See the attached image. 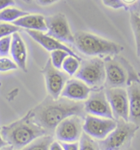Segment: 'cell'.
Instances as JSON below:
<instances>
[{
	"label": "cell",
	"instance_id": "1",
	"mask_svg": "<svg viewBox=\"0 0 140 150\" xmlns=\"http://www.w3.org/2000/svg\"><path fill=\"white\" fill-rule=\"evenodd\" d=\"M84 102H75L64 97L53 99L49 97L32 112V118L46 130L55 129L63 120L72 115L83 116Z\"/></svg>",
	"mask_w": 140,
	"mask_h": 150
},
{
	"label": "cell",
	"instance_id": "2",
	"mask_svg": "<svg viewBox=\"0 0 140 150\" xmlns=\"http://www.w3.org/2000/svg\"><path fill=\"white\" fill-rule=\"evenodd\" d=\"M46 132L45 129L33 120L31 114L8 126H3L1 129L5 141L16 150L22 149L36 139L45 135Z\"/></svg>",
	"mask_w": 140,
	"mask_h": 150
},
{
	"label": "cell",
	"instance_id": "3",
	"mask_svg": "<svg viewBox=\"0 0 140 150\" xmlns=\"http://www.w3.org/2000/svg\"><path fill=\"white\" fill-rule=\"evenodd\" d=\"M74 39V45L79 52L90 57L116 55L123 50L120 45L87 31L75 32Z\"/></svg>",
	"mask_w": 140,
	"mask_h": 150
},
{
	"label": "cell",
	"instance_id": "4",
	"mask_svg": "<svg viewBox=\"0 0 140 150\" xmlns=\"http://www.w3.org/2000/svg\"><path fill=\"white\" fill-rule=\"evenodd\" d=\"M106 83L108 88H124L139 81L132 67L116 56H107L105 60Z\"/></svg>",
	"mask_w": 140,
	"mask_h": 150
},
{
	"label": "cell",
	"instance_id": "5",
	"mask_svg": "<svg viewBox=\"0 0 140 150\" xmlns=\"http://www.w3.org/2000/svg\"><path fill=\"white\" fill-rule=\"evenodd\" d=\"M139 129V126L130 121L117 120V125L104 139L99 140L101 150H121L126 147Z\"/></svg>",
	"mask_w": 140,
	"mask_h": 150
},
{
	"label": "cell",
	"instance_id": "6",
	"mask_svg": "<svg viewBox=\"0 0 140 150\" xmlns=\"http://www.w3.org/2000/svg\"><path fill=\"white\" fill-rule=\"evenodd\" d=\"M75 76L84 82L90 88H98L106 83L105 62L99 57L81 60Z\"/></svg>",
	"mask_w": 140,
	"mask_h": 150
},
{
	"label": "cell",
	"instance_id": "7",
	"mask_svg": "<svg viewBox=\"0 0 140 150\" xmlns=\"http://www.w3.org/2000/svg\"><path fill=\"white\" fill-rule=\"evenodd\" d=\"M117 125V120L115 119L98 117L88 115L84 116L83 131L94 139L102 140L112 132Z\"/></svg>",
	"mask_w": 140,
	"mask_h": 150
},
{
	"label": "cell",
	"instance_id": "8",
	"mask_svg": "<svg viewBox=\"0 0 140 150\" xmlns=\"http://www.w3.org/2000/svg\"><path fill=\"white\" fill-rule=\"evenodd\" d=\"M44 75L49 97L53 99L61 97V92L70 76L65 72L55 68L50 59H48L44 66Z\"/></svg>",
	"mask_w": 140,
	"mask_h": 150
},
{
	"label": "cell",
	"instance_id": "9",
	"mask_svg": "<svg viewBox=\"0 0 140 150\" xmlns=\"http://www.w3.org/2000/svg\"><path fill=\"white\" fill-rule=\"evenodd\" d=\"M83 123L79 115H72L63 120L55 129L57 139L66 143L77 142L84 132Z\"/></svg>",
	"mask_w": 140,
	"mask_h": 150
},
{
	"label": "cell",
	"instance_id": "10",
	"mask_svg": "<svg viewBox=\"0 0 140 150\" xmlns=\"http://www.w3.org/2000/svg\"><path fill=\"white\" fill-rule=\"evenodd\" d=\"M84 111L88 115L115 119L104 90L91 91L87 100L84 102Z\"/></svg>",
	"mask_w": 140,
	"mask_h": 150
},
{
	"label": "cell",
	"instance_id": "11",
	"mask_svg": "<svg viewBox=\"0 0 140 150\" xmlns=\"http://www.w3.org/2000/svg\"><path fill=\"white\" fill-rule=\"evenodd\" d=\"M48 27L47 34L61 42L74 45V35L70 31L69 23L64 14L57 13L46 17Z\"/></svg>",
	"mask_w": 140,
	"mask_h": 150
},
{
	"label": "cell",
	"instance_id": "12",
	"mask_svg": "<svg viewBox=\"0 0 140 150\" xmlns=\"http://www.w3.org/2000/svg\"><path fill=\"white\" fill-rule=\"evenodd\" d=\"M114 117L129 121V96L124 88H107L105 91Z\"/></svg>",
	"mask_w": 140,
	"mask_h": 150
},
{
	"label": "cell",
	"instance_id": "13",
	"mask_svg": "<svg viewBox=\"0 0 140 150\" xmlns=\"http://www.w3.org/2000/svg\"><path fill=\"white\" fill-rule=\"evenodd\" d=\"M92 89L84 82L78 79H71L66 82L62 90L61 97L75 102H84L87 100Z\"/></svg>",
	"mask_w": 140,
	"mask_h": 150
},
{
	"label": "cell",
	"instance_id": "14",
	"mask_svg": "<svg viewBox=\"0 0 140 150\" xmlns=\"http://www.w3.org/2000/svg\"><path fill=\"white\" fill-rule=\"evenodd\" d=\"M26 32L27 34L30 35L32 39H34L38 44H40L41 46H43L48 51L52 52V51L56 50H65L66 52H68V53L70 54V55H72V56H75V57L80 59L68 46H66L64 44H62L61 41L56 40L55 38H53L52 36L48 35L45 32H41V31H32V30H26Z\"/></svg>",
	"mask_w": 140,
	"mask_h": 150
},
{
	"label": "cell",
	"instance_id": "15",
	"mask_svg": "<svg viewBox=\"0 0 140 150\" xmlns=\"http://www.w3.org/2000/svg\"><path fill=\"white\" fill-rule=\"evenodd\" d=\"M129 96V121L140 126V83L133 82L127 88Z\"/></svg>",
	"mask_w": 140,
	"mask_h": 150
},
{
	"label": "cell",
	"instance_id": "16",
	"mask_svg": "<svg viewBox=\"0 0 140 150\" xmlns=\"http://www.w3.org/2000/svg\"><path fill=\"white\" fill-rule=\"evenodd\" d=\"M10 54L13 60L23 71H26L27 49L19 32L12 35V45Z\"/></svg>",
	"mask_w": 140,
	"mask_h": 150
},
{
	"label": "cell",
	"instance_id": "17",
	"mask_svg": "<svg viewBox=\"0 0 140 150\" xmlns=\"http://www.w3.org/2000/svg\"><path fill=\"white\" fill-rule=\"evenodd\" d=\"M13 23L20 28H25L26 30L38 31L45 33L48 31L45 17L41 14L29 13L20 18Z\"/></svg>",
	"mask_w": 140,
	"mask_h": 150
},
{
	"label": "cell",
	"instance_id": "18",
	"mask_svg": "<svg viewBox=\"0 0 140 150\" xmlns=\"http://www.w3.org/2000/svg\"><path fill=\"white\" fill-rule=\"evenodd\" d=\"M27 14H29V13L24 10L9 7L0 11V22H14L20 18H22Z\"/></svg>",
	"mask_w": 140,
	"mask_h": 150
},
{
	"label": "cell",
	"instance_id": "19",
	"mask_svg": "<svg viewBox=\"0 0 140 150\" xmlns=\"http://www.w3.org/2000/svg\"><path fill=\"white\" fill-rule=\"evenodd\" d=\"M52 143L53 137L45 134L36 139L28 145L19 150H49V147Z\"/></svg>",
	"mask_w": 140,
	"mask_h": 150
},
{
	"label": "cell",
	"instance_id": "20",
	"mask_svg": "<svg viewBox=\"0 0 140 150\" xmlns=\"http://www.w3.org/2000/svg\"><path fill=\"white\" fill-rule=\"evenodd\" d=\"M80 61L81 59L75 57L72 55H68L63 62L61 69L70 77L75 76L80 66Z\"/></svg>",
	"mask_w": 140,
	"mask_h": 150
},
{
	"label": "cell",
	"instance_id": "21",
	"mask_svg": "<svg viewBox=\"0 0 140 150\" xmlns=\"http://www.w3.org/2000/svg\"><path fill=\"white\" fill-rule=\"evenodd\" d=\"M130 23L135 38L137 55L140 56V16L130 12Z\"/></svg>",
	"mask_w": 140,
	"mask_h": 150
},
{
	"label": "cell",
	"instance_id": "22",
	"mask_svg": "<svg viewBox=\"0 0 140 150\" xmlns=\"http://www.w3.org/2000/svg\"><path fill=\"white\" fill-rule=\"evenodd\" d=\"M79 150H101L98 143L84 132L79 139Z\"/></svg>",
	"mask_w": 140,
	"mask_h": 150
},
{
	"label": "cell",
	"instance_id": "23",
	"mask_svg": "<svg viewBox=\"0 0 140 150\" xmlns=\"http://www.w3.org/2000/svg\"><path fill=\"white\" fill-rule=\"evenodd\" d=\"M68 55H70V54L65 51V50H53L51 52L50 60L52 62L53 66L58 69H61L63 62Z\"/></svg>",
	"mask_w": 140,
	"mask_h": 150
},
{
	"label": "cell",
	"instance_id": "24",
	"mask_svg": "<svg viewBox=\"0 0 140 150\" xmlns=\"http://www.w3.org/2000/svg\"><path fill=\"white\" fill-rule=\"evenodd\" d=\"M21 28L16 25L10 24L8 22H0V39L13 35L16 32H19Z\"/></svg>",
	"mask_w": 140,
	"mask_h": 150
},
{
	"label": "cell",
	"instance_id": "25",
	"mask_svg": "<svg viewBox=\"0 0 140 150\" xmlns=\"http://www.w3.org/2000/svg\"><path fill=\"white\" fill-rule=\"evenodd\" d=\"M18 65L17 63L7 57L0 58V72H8L17 69Z\"/></svg>",
	"mask_w": 140,
	"mask_h": 150
},
{
	"label": "cell",
	"instance_id": "26",
	"mask_svg": "<svg viewBox=\"0 0 140 150\" xmlns=\"http://www.w3.org/2000/svg\"><path fill=\"white\" fill-rule=\"evenodd\" d=\"M12 35L0 39V57H7L11 50Z\"/></svg>",
	"mask_w": 140,
	"mask_h": 150
},
{
	"label": "cell",
	"instance_id": "27",
	"mask_svg": "<svg viewBox=\"0 0 140 150\" xmlns=\"http://www.w3.org/2000/svg\"><path fill=\"white\" fill-rule=\"evenodd\" d=\"M103 4L113 9H119V8H125L126 9L125 5L122 3L121 0H102Z\"/></svg>",
	"mask_w": 140,
	"mask_h": 150
},
{
	"label": "cell",
	"instance_id": "28",
	"mask_svg": "<svg viewBox=\"0 0 140 150\" xmlns=\"http://www.w3.org/2000/svg\"><path fill=\"white\" fill-rule=\"evenodd\" d=\"M61 144L64 150H79V144L78 142H72V143L61 142Z\"/></svg>",
	"mask_w": 140,
	"mask_h": 150
},
{
	"label": "cell",
	"instance_id": "29",
	"mask_svg": "<svg viewBox=\"0 0 140 150\" xmlns=\"http://www.w3.org/2000/svg\"><path fill=\"white\" fill-rule=\"evenodd\" d=\"M15 5L14 0H0V11Z\"/></svg>",
	"mask_w": 140,
	"mask_h": 150
},
{
	"label": "cell",
	"instance_id": "30",
	"mask_svg": "<svg viewBox=\"0 0 140 150\" xmlns=\"http://www.w3.org/2000/svg\"><path fill=\"white\" fill-rule=\"evenodd\" d=\"M129 9L130 10V12H133V13L140 16V0H138L137 3L134 5H132L131 7H130Z\"/></svg>",
	"mask_w": 140,
	"mask_h": 150
},
{
	"label": "cell",
	"instance_id": "31",
	"mask_svg": "<svg viewBox=\"0 0 140 150\" xmlns=\"http://www.w3.org/2000/svg\"><path fill=\"white\" fill-rule=\"evenodd\" d=\"M37 4H40V6H48V5H52L55 3H57L59 0H36Z\"/></svg>",
	"mask_w": 140,
	"mask_h": 150
},
{
	"label": "cell",
	"instance_id": "32",
	"mask_svg": "<svg viewBox=\"0 0 140 150\" xmlns=\"http://www.w3.org/2000/svg\"><path fill=\"white\" fill-rule=\"evenodd\" d=\"M49 150H64L62 146H61V143L57 141H53V143L50 144L49 147Z\"/></svg>",
	"mask_w": 140,
	"mask_h": 150
},
{
	"label": "cell",
	"instance_id": "33",
	"mask_svg": "<svg viewBox=\"0 0 140 150\" xmlns=\"http://www.w3.org/2000/svg\"><path fill=\"white\" fill-rule=\"evenodd\" d=\"M121 1H122L123 4L125 5L126 8L129 9L130 7H131L132 5H134V4H136L138 0H121Z\"/></svg>",
	"mask_w": 140,
	"mask_h": 150
},
{
	"label": "cell",
	"instance_id": "34",
	"mask_svg": "<svg viewBox=\"0 0 140 150\" xmlns=\"http://www.w3.org/2000/svg\"><path fill=\"white\" fill-rule=\"evenodd\" d=\"M7 145H8V144L5 141L4 139L3 138V136H2V134H1V129H0V149H2V148H3V147H5V146H7Z\"/></svg>",
	"mask_w": 140,
	"mask_h": 150
},
{
	"label": "cell",
	"instance_id": "35",
	"mask_svg": "<svg viewBox=\"0 0 140 150\" xmlns=\"http://www.w3.org/2000/svg\"><path fill=\"white\" fill-rule=\"evenodd\" d=\"M0 150H14V149L13 146L7 145L3 147V148H2V149H0Z\"/></svg>",
	"mask_w": 140,
	"mask_h": 150
},
{
	"label": "cell",
	"instance_id": "36",
	"mask_svg": "<svg viewBox=\"0 0 140 150\" xmlns=\"http://www.w3.org/2000/svg\"><path fill=\"white\" fill-rule=\"evenodd\" d=\"M22 1H24L25 3H28L29 4V3H31L32 0H22Z\"/></svg>",
	"mask_w": 140,
	"mask_h": 150
}]
</instances>
